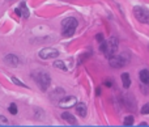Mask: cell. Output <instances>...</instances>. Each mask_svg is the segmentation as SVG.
Instances as JSON below:
<instances>
[{
  "mask_svg": "<svg viewBox=\"0 0 149 127\" xmlns=\"http://www.w3.org/2000/svg\"><path fill=\"white\" fill-rule=\"evenodd\" d=\"M0 124H8V119L4 115H0Z\"/></svg>",
  "mask_w": 149,
  "mask_h": 127,
  "instance_id": "obj_23",
  "label": "cell"
},
{
  "mask_svg": "<svg viewBox=\"0 0 149 127\" xmlns=\"http://www.w3.org/2000/svg\"><path fill=\"white\" fill-rule=\"evenodd\" d=\"M4 63H5L8 67H17L20 64V59L17 55L15 54H7L4 56Z\"/></svg>",
  "mask_w": 149,
  "mask_h": 127,
  "instance_id": "obj_8",
  "label": "cell"
},
{
  "mask_svg": "<svg viewBox=\"0 0 149 127\" xmlns=\"http://www.w3.org/2000/svg\"><path fill=\"white\" fill-rule=\"evenodd\" d=\"M134 16L136 20L141 24H148L149 25V9L145 7H135L134 8Z\"/></svg>",
  "mask_w": 149,
  "mask_h": 127,
  "instance_id": "obj_3",
  "label": "cell"
},
{
  "mask_svg": "<svg viewBox=\"0 0 149 127\" xmlns=\"http://www.w3.org/2000/svg\"><path fill=\"white\" fill-rule=\"evenodd\" d=\"M122 83H123V88L124 89H128L131 87V78L127 72L122 74Z\"/></svg>",
  "mask_w": 149,
  "mask_h": 127,
  "instance_id": "obj_15",
  "label": "cell"
},
{
  "mask_svg": "<svg viewBox=\"0 0 149 127\" xmlns=\"http://www.w3.org/2000/svg\"><path fill=\"white\" fill-rule=\"evenodd\" d=\"M65 96V90L63 89V88H56V89H54L53 92L50 93V100L53 101V102H59L60 100L63 98V97Z\"/></svg>",
  "mask_w": 149,
  "mask_h": 127,
  "instance_id": "obj_7",
  "label": "cell"
},
{
  "mask_svg": "<svg viewBox=\"0 0 149 127\" xmlns=\"http://www.w3.org/2000/svg\"><path fill=\"white\" fill-rule=\"evenodd\" d=\"M130 62V54L123 53L120 55H112L111 58H109V63L112 68H122Z\"/></svg>",
  "mask_w": 149,
  "mask_h": 127,
  "instance_id": "obj_2",
  "label": "cell"
},
{
  "mask_svg": "<svg viewBox=\"0 0 149 127\" xmlns=\"http://www.w3.org/2000/svg\"><path fill=\"white\" fill-rule=\"evenodd\" d=\"M103 84H105V85H106V87H111V85H112V83H111V81H110V80H106L105 81V83H103Z\"/></svg>",
  "mask_w": 149,
  "mask_h": 127,
  "instance_id": "obj_25",
  "label": "cell"
},
{
  "mask_svg": "<svg viewBox=\"0 0 149 127\" xmlns=\"http://www.w3.org/2000/svg\"><path fill=\"white\" fill-rule=\"evenodd\" d=\"M74 109H76V113H77L80 117H82V118L86 117L88 109H86V105H85L84 102H76V105H74Z\"/></svg>",
  "mask_w": 149,
  "mask_h": 127,
  "instance_id": "obj_12",
  "label": "cell"
},
{
  "mask_svg": "<svg viewBox=\"0 0 149 127\" xmlns=\"http://www.w3.org/2000/svg\"><path fill=\"white\" fill-rule=\"evenodd\" d=\"M141 114L143 115H148L149 114V102L145 104V105L141 108Z\"/></svg>",
  "mask_w": 149,
  "mask_h": 127,
  "instance_id": "obj_21",
  "label": "cell"
},
{
  "mask_svg": "<svg viewBox=\"0 0 149 127\" xmlns=\"http://www.w3.org/2000/svg\"><path fill=\"white\" fill-rule=\"evenodd\" d=\"M135 122V118L132 117V115H127V117L124 118V121H123V124L124 126H132Z\"/></svg>",
  "mask_w": 149,
  "mask_h": 127,
  "instance_id": "obj_18",
  "label": "cell"
},
{
  "mask_svg": "<svg viewBox=\"0 0 149 127\" xmlns=\"http://www.w3.org/2000/svg\"><path fill=\"white\" fill-rule=\"evenodd\" d=\"M118 46H119V42L118 39L115 37H111L107 39V42H106V56L107 58H111L112 55H115L116 54V51H118Z\"/></svg>",
  "mask_w": 149,
  "mask_h": 127,
  "instance_id": "obj_4",
  "label": "cell"
},
{
  "mask_svg": "<svg viewBox=\"0 0 149 127\" xmlns=\"http://www.w3.org/2000/svg\"><path fill=\"white\" fill-rule=\"evenodd\" d=\"M124 105L127 106L130 110H132V112L136 109V101H135L132 94H126L124 96Z\"/></svg>",
  "mask_w": 149,
  "mask_h": 127,
  "instance_id": "obj_10",
  "label": "cell"
},
{
  "mask_svg": "<svg viewBox=\"0 0 149 127\" xmlns=\"http://www.w3.org/2000/svg\"><path fill=\"white\" fill-rule=\"evenodd\" d=\"M38 56L41 59H43V60H46V59H56L59 56V51L54 49V47H45L38 53Z\"/></svg>",
  "mask_w": 149,
  "mask_h": 127,
  "instance_id": "obj_5",
  "label": "cell"
},
{
  "mask_svg": "<svg viewBox=\"0 0 149 127\" xmlns=\"http://www.w3.org/2000/svg\"><path fill=\"white\" fill-rule=\"evenodd\" d=\"M74 31H76V28H63V35L64 37H72L74 34Z\"/></svg>",
  "mask_w": 149,
  "mask_h": 127,
  "instance_id": "obj_16",
  "label": "cell"
},
{
  "mask_svg": "<svg viewBox=\"0 0 149 127\" xmlns=\"http://www.w3.org/2000/svg\"><path fill=\"white\" fill-rule=\"evenodd\" d=\"M99 50H101V51H102V53L105 54V51H106V41L101 42V46H99Z\"/></svg>",
  "mask_w": 149,
  "mask_h": 127,
  "instance_id": "obj_24",
  "label": "cell"
},
{
  "mask_svg": "<svg viewBox=\"0 0 149 127\" xmlns=\"http://www.w3.org/2000/svg\"><path fill=\"white\" fill-rule=\"evenodd\" d=\"M16 15L20 16L21 19H29L30 13H29V9H28V7H26V3H25V1H22V3L20 4L19 8H16Z\"/></svg>",
  "mask_w": 149,
  "mask_h": 127,
  "instance_id": "obj_9",
  "label": "cell"
},
{
  "mask_svg": "<svg viewBox=\"0 0 149 127\" xmlns=\"http://www.w3.org/2000/svg\"><path fill=\"white\" fill-rule=\"evenodd\" d=\"M11 80H12L13 83L16 84V85H19V87H22V88H28V85H26V84L21 83V81H20L17 78H15V76H12V78H11Z\"/></svg>",
  "mask_w": 149,
  "mask_h": 127,
  "instance_id": "obj_20",
  "label": "cell"
},
{
  "mask_svg": "<svg viewBox=\"0 0 149 127\" xmlns=\"http://www.w3.org/2000/svg\"><path fill=\"white\" fill-rule=\"evenodd\" d=\"M8 112H9L12 115H16V114H17V113H19V110H17V105L12 102L9 106H8Z\"/></svg>",
  "mask_w": 149,
  "mask_h": 127,
  "instance_id": "obj_19",
  "label": "cell"
},
{
  "mask_svg": "<svg viewBox=\"0 0 149 127\" xmlns=\"http://www.w3.org/2000/svg\"><path fill=\"white\" fill-rule=\"evenodd\" d=\"M31 76L35 80V83L39 87V89L43 90V92L49 89V87L51 85V78H50V75L46 74V72H42V71L34 72V74H31Z\"/></svg>",
  "mask_w": 149,
  "mask_h": 127,
  "instance_id": "obj_1",
  "label": "cell"
},
{
  "mask_svg": "<svg viewBox=\"0 0 149 127\" xmlns=\"http://www.w3.org/2000/svg\"><path fill=\"white\" fill-rule=\"evenodd\" d=\"M78 21L74 17H68L62 21V28H77Z\"/></svg>",
  "mask_w": 149,
  "mask_h": 127,
  "instance_id": "obj_11",
  "label": "cell"
},
{
  "mask_svg": "<svg viewBox=\"0 0 149 127\" xmlns=\"http://www.w3.org/2000/svg\"><path fill=\"white\" fill-rule=\"evenodd\" d=\"M96 39H97V42H99V43H101V42H103V41H105V37H103V34H101V33H99V34L96 35Z\"/></svg>",
  "mask_w": 149,
  "mask_h": 127,
  "instance_id": "obj_22",
  "label": "cell"
},
{
  "mask_svg": "<svg viewBox=\"0 0 149 127\" xmlns=\"http://www.w3.org/2000/svg\"><path fill=\"white\" fill-rule=\"evenodd\" d=\"M76 102H77V101H76V98H74L73 96H64L59 102H58V105L62 109H68V108H72V106L76 105Z\"/></svg>",
  "mask_w": 149,
  "mask_h": 127,
  "instance_id": "obj_6",
  "label": "cell"
},
{
  "mask_svg": "<svg viewBox=\"0 0 149 127\" xmlns=\"http://www.w3.org/2000/svg\"><path fill=\"white\" fill-rule=\"evenodd\" d=\"M139 78H140V81L145 85H149V71L148 70H141L139 74Z\"/></svg>",
  "mask_w": 149,
  "mask_h": 127,
  "instance_id": "obj_14",
  "label": "cell"
},
{
  "mask_svg": "<svg viewBox=\"0 0 149 127\" xmlns=\"http://www.w3.org/2000/svg\"><path fill=\"white\" fill-rule=\"evenodd\" d=\"M54 67L62 70V71H67V66H65V63L63 60H55L54 62Z\"/></svg>",
  "mask_w": 149,
  "mask_h": 127,
  "instance_id": "obj_17",
  "label": "cell"
},
{
  "mask_svg": "<svg viewBox=\"0 0 149 127\" xmlns=\"http://www.w3.org/2000/svg\"><path fill=\"white\" fill-rule=\"evenodd\" d=\"M62 118H63V119H64V121L67 122L68 124H72V126H76V124H77V121H76L74 115L71 114V113H67V112L62 113Z\"/></svg>",
  "mask_w": 149,
  "mask_h": 127,
  "instance_id": "obj_13",
  "label": "cell"
},
{
  "mask_svg": "<svg viewBox=\"0 0 149 127\" xmlns=\"http://www.w3.org/2000/svg\"><path fill=\"white\" fill-rule=\"evenodd\" d=\"M8 1H15V0H8Z\"/></svg>",
  "mask_w": 149,
  "mask_h": 127,
  "instance_id": "obj_26",
  "label": "cell"
}]
</instances>
